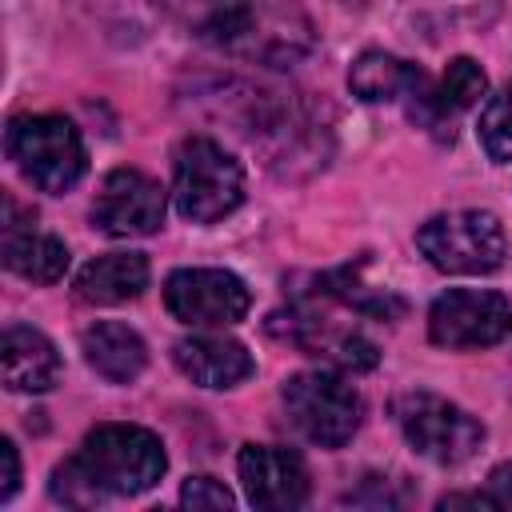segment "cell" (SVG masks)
<instances>
[{
	"mask_svg": "<svg viewBox=\"0 0 512 512\" xmlns=\"http://www.w3.org/2000/svg\"><path fill=\"white\" fill-rule=\"evenodd\" d=\"M348 88L352 96H360L364 104H384V100H400V96H416L424 88V72L392 52H360L356 64L348 68Z\"/></svg>",
	"mask_w": 512,
	"mask_h": 512,
	"instance_id": "19",
	"label": "cell"
},
{
	"mask_svg": "<svg viewBox=\"0 0 512 512\" xmlns=\"http://www.w3.org/2000/svg\"><path fill=\"white\" fill-rule=\"evenodd\" d=\"M280 400L296 432L312 440L316 448H344L356 436L360 416H364L356 388L332 368L288 376L280 388Z\"/></svg>",
	"mask_w": 512,
	"mask_h": 512,
	"instance_id": "6",
	"label": "cell"
},
{
	"mask_svg": "<svg viewBox=\"0 0 512 512\" xmlns=\"http://www.w3.org/2000/svg\"><path fill=\"white\" fill-rule=\"evenodd\" d=\"M252 144L264 148V164L288 180H300L316 168L328 164V124L316 116L312 104L304 100H268L264 112L248 124Z\"/></svg>",
	"mask_w": 512,
	"mask_h": 512,
	"instance_id": "7",
	"label": "cell"
},
{
	"mask_svg": "<svg viewBox=\"0 0 512 512\" xmlns=\"http://www.w3.org/2000/svg\"><path fill=\"white\" fill-rule=\"evenodd\" d=\"M316 284H320L324 296H332V300H340V304H348V308H356V312H364V316H376V320H392V316L404 312V304H400L392 292L368 288V284L356 276V268L328 272V276H320Z\"/></svg>",
	"mask_w": 512,
	"mask_h": 512,
	"instance_id": "21",
	"label": "cell"
},
{
	"mask_svg": "<svg viewBox=\"0 0 512 512\" xmlns=\"http://www.w3.org/2000/svg\"><path fill=\"white\" fill-rule=\"evenodd\" d=\"M244 200V168L208 136L180 140L172 156V204L192 224H216Z\"/></svg>",
	"mask_w": 512,
	"mask_h": 512,
	"instance_id": "3",
	"label": "cell"
},
{
	"mask_svg": "<svg viewBox=\"0 0 512 512\" xmlns=\"http://www.w3.org/2000/svg\"><path fill=\"white\" fill-rule=\"evenodd\" d=\"M76 296L84 304H124L148 288V260L140 252H108L76 272Z\"/></svg>",
	"mask_w": 512,
	"mask_h": 512,
	"instance_id": "18",
	"label": "cell"
},
{
	"mask_svg": "<svg viewBox=\"0 0 512 512\" xmlns=\"http://www.w3.org/2000/svg\"><path fill=\"white\" fill-rule=\"evenodd\" d=\"M176 368L200 388H236L256 372L252 352L232 336H184L172 348Z\"/></svg>",
	"mask_w": 512,
	"mask_h": 512,
	"instance_id": "14",
	"label": "cell"
},
{
	"mask_svg": "<svg viewBox=\"0 0 512 512\" xmlns=\"http://www.w3.org/2000/svg\"><path fill=\"white\" fill-rule=\"evenodd\" d=\"M180 504L184 508H232L236 496L216 476H188L180 488Z\"/></svg>",
	"mask_w": 512,
	"mask_h": 512,
	"instance_id": "23",
	"label": "cell"
},
{
	"mask_svg": "<svg viewBox=\"0 0 512 512\" xmlns=\"http://www.w3.org/2000/svg\"><path fill=\"white\" fill-rule=\"evenodd\" d=\"M476 132H480L484 152H488L496 164H508V160H512V84L484 100Z\"/></svg>",
	"mask_w": 512,
	"mask_h": 512,
	"instance_id": "22",
	"label": "cell"
},
{
	"mask_svg": "<svg viewBox=\"0 0 512 512\" xmlns=\"http://www.w3.org/2000/svg\"><path fill=\"white\" fill-rule=\"evenodd\" d=\"M416 248L428 256L432 268L452 276H488L508 256V236L496 212L484 208H456L440 212L420 224Z\"/></svg>",
	"mask_w": 512,
	"mask_h": 512,
	"instance_id": "4",
	"label": "cell"
},
{
	"mask_svg": "<svg viewBox=\"0 0 512 512\" xmlns=\"http://www.w3.org/2000/svg\"><path fill=\"white\" fill-rule=\"evenodd\" d=\"M8 156L16 160V168L28 184H36L40 192H52V196L68 192L88 168V152H84L76 124L64 116H52V112L16 116L8 124Z\"/></svg>",
	"mask_w": 512,
	"mask_h": 512,
	"instance_id": "5",
	"label": "cell"
},
{
	"mask_svg": "<svg viewBox=\"0 0 512 512\" xmlns=\"http://www.w3.org/2000/svg\"><path fill=\"white\" fill-rule=\"evenodd\" d=\"M0 372L12 392H52L60 384L64 364L44 332L28 324H12L0 336Z\"/></svg>",
	"mask_w": 512,
	"mask_h": 512,
	"instance_id": "15",
	"label": "cell"
},
{
	"mask_svg": "<svg viewBox=\"0 0 512 512\" xmlns=\"http://www.w3.org/2000/svg\"><path fill=\"white\" fill-rule=\"evenodd\" d=\"M488 92V76H484V68L472 60V56H456L448 68H444V76H440V84L432 88V92H416V108H412V116H420L440 140H452V124H456V116L464 112V108H472V104H480V96Z\"/></svg>",
	"mask_w": 512,
	"mask_h": 512,
	"instance_id": "16",
	"label": "cell"
},
{
	"mask_svg": "<svg viewBox=\"0 0 512 512\" xmlns=\"http://www.w3.org/2000/svg\"><path fill=\"white\" fill-rule=\"evenodd\" d=\"M488 496H492L496 508H512V460L492 468V476H488Z\"/></svg>",
	"mask_w": 512,
	"mask_h": 512,
	"instance_id": "25",
	"label": "cell"
},
{
	"mask_svg": "<svg viewBox=\"0 0 512 512\" xmlns=\"http://www.w3.org/2000/svg\"><path fill=\"white\" fill-rule=\"evenodd\" d=\"M4 264L32 284H56L68 272V248L36 228H4Z\"/></svg>",
	"mask_w": 512,
	"mask_h": 512,
	"instance_id": "20",
	"label": "cell"
},
{
	"mask_svg": "<svg viewBox=\"0 0 512 512\" xmlns=\"http://www.w3.org/2000/svg\"><path fill=\"white\" fill-rule=\"evenodd\" d=\"M164 308L192 328H228L248 316L252 292L228 268H176L164 280Z\"/></svg>",
	"mask_w": 512,
	"mask_h": 512,
	"instance_id": "10",
	"label": "cell"
},
{
	"mask_svg": "<svg viewBox=\"0 0 512 512\" xmlns=\"http://www.w3.org/2000/svg\"><path fill=\"white\" fill-rule=\"evenodd\" d=\"M0 500H12L16 488H20V456H16V444L12 440H0Z\"/></svg>",
	"mask_w": 512,
	"mask_h": 512,
	"instance_id": "24",
	"label": "cell"
},
{
	"mask_svg": "<svg viewBox=\"0 0 512 512\" xmlns=\"http://www.w3.org/2000/svg\"><path fill=\"white\" fill-rule=\"evenodd\" d=\"M512 332V304L492 288H448L428 308V340L448 352L492 348Z\"/></svg>",
	"mask_w": 512,
	"mask_h": 512,
	"instance_id": "9",
	"label": "cell"
},
{
	"mask_svg": "<svg viewBox=\"0 0 512 512\" xmlns=\"http://www.w3.org/2000/svg\"><path fill=\"white\" fill-rule=\"evenodd\" d=\"M236 468L252 508H276V512L300 508L312 492L308 464L300 460V452L280 444H244L236 456Z\"/></svg>",
	"mask_w": 512,
	"mask_h": 512,
	"instance_id": "12",
	"label": "cell"
},
{
	"mask_svg": "<svg viewBox=\"0 0 512 512\" xmlns=\"http://www.w3.org/2000/svg\"><path fill=\"white\" fill-rule=\"evenodd\" d=\"M164 224V188L136 172V168H116L104 176L96 200H92V228L116 240L128 236H152Z\"/></svg>",
	"mask_w": 512,
	"mask_h": 512,
	"instance_id": "11",
	"label": "cell"
},
{
	"mask_svg": "<svg viewBox=\"0 0 512 512\" xmlns=\"http://www.w3.org/2000/svg\"><path fill=\"white\" fill-rule=\"evenodd\" d=\"M80 348L92 372H100L108 384H132L144 364H148V348L140 340V332H132L120 320H96L80 332Z\"/></svg>",
	"mask_w": 512,
	"mask_h": 512,
	"instance_id": "17",
	"label": "cell"
},
{
	"mask_svg": "<svg viewBox=\"0 0 512 512\" xmlns=\"http://www.w3.org/2000/svg\"><path fill=\"white\" fill-rule=\"evenodd\" d=\"M196 36L272 68L312 48V24L292 0H200Z\"/></svg>",
	"mask_w": 512,
	"mask_h": 512,
	"instance_id": "2",
	"label": "cell"
},
{
	"mask_svg": "<svg viewBox=\"0 0 512 512\" xmlns=\"http://www.w3.org/2000/svg\"><path fill=\"white\" fill-rule=\"evenodd\" d=\"M280 320L288 324L284 336H288L300 352H308V356H316V360H324V364L352 368V372H368V368H376V360H380V352H376V344H372L368 336H360L356 328L332 324V320L320 316L316 308H292V312L280 316Z\"/></svg>",
	"mask_w": 512,
	"mask_h": 512,
	"instance_id": "13",
	"label": "cell"
},
{
	"mask_svg": "<svg viewBox=\"0 0 512 512\" xmlns=\"http://www.w3.org/2000/svg\"><path fill=\"white\" fill-rule=\"evenodd\" d=\"M392 416L404 440L432 464H464L484 444V424L436 392H404Z\"/></svg>",
	"mask_w": 512,
	"mask_h": 512,
	"instance_id": "8",
	"label": "cell"
},
{
	"mask_svg": "<svg viewBox=\"0 0 512 512\" xmlns=\"http://www.w3.org/2000/svg\"><path fill=\"white\" fill-rule=\"evenodd\" d=\"M168 468L164 444L140 424H96L80 448L56 464L52 496L68 508H96L104 500L140 496L160 484Z\"/></svg>",
	"mask_w": 512,
	"mask_h": 512,
	"instance_id": "1",
	"label": "cell"
},
{
	"mask_svg": "<svg viewBox=\"0 0 512 512\" xmlns=\"http://www.w3.org/2000/svg\"><path fill=\"white\" fill-rule=\"evenodd\" d=\"M344 4H364V0H344Z\"/></svg>",
	"mask_w": 512,
	"mask_h": 512,
	"instance_id": "26",
	"label": "cell"
}]
</instances>
